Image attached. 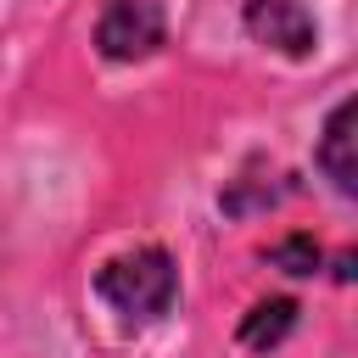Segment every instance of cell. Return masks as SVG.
I'll use <instances>...</instances> for the list:
<instances>
[{
	"label": "cell",
	"mask_w": 358,
	"mask_h": 358,
	"mask_svg": "<svg viewBox=\"0 0 358 358\" xmlns=\"http://www.w3.org/2000/svg\"><path fill=\"white\" fill-rule=\"evenodd\" d=\"M95 291H101V302H106L112 313L145 324V319H157V313L173 308L179 268H173V257H168L162 246H140V252L112 257V263L95 274Z\"/></svg>",
	"instance_id": "cell-1"
},
{
	"label": "cell",
	"mask_w": 358,
	"mask_h": 358,
	"mask_svg": "<svg viewBox=\"0 0 358 358\" xmlns=\"http://www.w3.org/2000/svg\"><path fill=\"white\" fill-rule=\"evenodd\" d=\"M95 45H101V56H112V62H140V56H151V50L162 45V6H157V0H117V6L101 17Z\"/></svg>",
	"instance_id": "cell-2"
},
{
	"label": "cell",
	"mask_w": 358,
	"mask_h": 358,
	"mask_svg": "<svg viewBox=\"0 0 358 358\" xmlns=\"http://www.w3.org/2000/svg\"><path fill=\"white\" fill-rule=\"evenodd\" d=\"M352 123H358V101H341V106L330 112V123H324V140H319V168L330 173V185H336L341 196L358 190V157H352L358 134H352Z\"/></svg>",
	"instance_id": "cell-4"
},
{
	"label": "cell",
	"mask_w": 358,
	"mask_h": 358,
	"mask_svg": "<svg viewBox=\"0 0 358 358\" xmlns=\"http://www.w3.org/2000/svg\"><path fill=\"white\" fill-rule=\"evenodd\" d=\"M291 324H296V302H291V296H274V302H257V308L246 313L241 341H246V347H274V341H285Z\"/></svg>",
	"instance_id": "cell-5"
},
{
	"label": "cell",
	"mask_w": 358,
	"mask_h": 358,
	"mask_svg": "<svg viewBox=\"0 0 358 358\" xmlns=\"http://www.w3.org/2000/svg\"><path fill=\"white\" fill-rule=\"evenodd\" d=\"M246 34L257 45H274L280 56H308L319 45V28L296 0H252L246 6Z\"/></svg>",
	"instance_id": "cell-3"
},
{
	"label": "cell",
	"mask_w": 358,
	"mask_h": 358,
	"mask_svg": "<svg viewBox=\"0 0 358 358\" xmlns=\"http://www.w3.org/2000/svg\"><path fill=\"white\" fill-rule=\"evenodd\" d=\"M268 257H274L285 274H313V268H319V246H313L308 235H291V241H280Z\"/></svg>",
	"instance_id": "cell-6"
}]
</instances>
